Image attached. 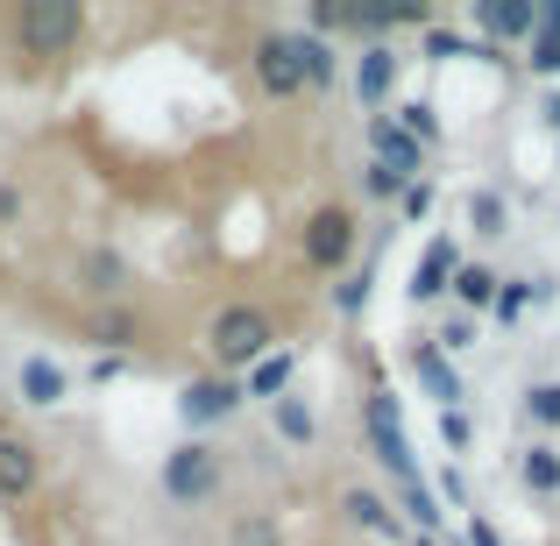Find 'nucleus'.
Wrapping results in <instances>:
<instances>
[{
    "label": "nucleus",
    "mask_w": 560,
    "mask_h": 546,
    "mask_svg": "<svg viewBox=\"0 0 560 546\" xmlns=\"http://www.w3.org/2000/svg\"><path fill=\"white\" fill-rule=\"evenodd\" d=\"M362 426H370V454L383 462V476L397 483V504L411 511V533H419V539H440V504H433V490H425L419 462H411V440H405V419H397V397L383 391V383L362 397Z\"/></svg>",
    "instance_id": "obj_1"
},
{
    "label": "nucleus",
    "mask_w": 560,
    "mask_h": 546,
    "mask_svg": "<svg viewBox=\"0 0 560 546\" xmlns=\"http://www.w3.org/2000/svg\"><path fill=\"white\" fill-rule=\"evenodd\" d=\"M206 348H213L220 369H256L277 348V320L262 313V305H220V313L206 320Z\"/></svg>",
    "instance_id": "obj_2"
},
{
    "label": "nucleus",
    "mask_w": 560,
    "mask_h": 546,
    "mask_svg": "<svg viewBox=\"0 0 560 546\" xmlns=\"http://www.w3.org/2000/svg\"><path fill=\"white\" fill-rule=\"evenodd\" d=\"M79 36H85L79 0H22V8H14V43H22V57H65Z\"/></svg>",
    "instance_id": "obj_3"
},
{
    "label": "nucleus",
    "mask_w": 560,
    "mask_h": 546,
    "mask_svg": "<svg viewBox=\"0 0 560 546\" xmlns=\"http://www.w3.org/2000/svg\"><path fill=\"white\" fill-rule=\"evenodd\" d=\"M220 490V448L213 440H185L164 454V497L171 504H206Z\"/></svg>",
    "instance_id": "obj_4"
},
{
    "label": "nucleus",
    "mask_w": 560,
    "mask_h": 546,
    "mask_svg": "<svg viewBox=\"0 0 560 546\" xmlns=\"http://www.w3.org/2000/svg\"><path fill=\"white\" fill-rule=\"evenodd\" d=\"M355 242H362V220L348 213V206H319V213L305 220V263H313V270H348V263H355Z\"/></svg>",
    "instance_id": "obj_5"
},
{
    "label": "nucleus",
    "mask_w": 560,
    "mask_h": 546,
    "mask_svg": "<svg viewBox=\"0 0 560 546\" xmlns=\"http://www.w3.org/2000/svg\"><path fill=\"white\" fill-rule=\"evenodd\" d=\"M234 411H242V383H228V376H199V383L178 397V419L191 426V433H206V426L234 419Z\"/></svg>",
    "instance_id": "obj_6"
},
{
    "label": "nucleus",
    "mask_w": 560,
    "mask_h": 546,
    "mask_svg": "<svg viewBox=\"0 0 560 546\" xmlns=\"http://www.w3.org/2000/svg\"><path fill=\"white\" fill-rule=\"evenodd\" d=\"M411 376L425 383V397H433L440 411H462L468 383H462V369H454V356H440L433 341H419V348H411Z\"/></svg>",
    "instance_id": "obj_7"
},
{
    "label": "nucleus",
    "mask_w": 560,
    "mask_h": 546,
    "mask_svg": "<svg viewBox=\"0 0 560 546\" xmlns=\"http://www.w3.org/2000/svg\"><path fill=\"white\" fill-rule=\"evenodd\" d=\"M256 79H262V93H270V100H299L305 93V71H299V57H291L284 28L256 43Z\"/></svg>",
    "instance_id": "obj_8"
},
{
    "label": "nucleus",
    "mask_w": 560,
    "mask_h": 546,
    "mask_svg": "<svg viewBox=\"0 0 560 546\" xmlns=\"http://www.w3.org/2000/svg\"><path fill=\"white\" fill-rule=\"evenodd\" d=\"M462 242H454V234H433V242H425V256H419V270H411V299L419 305H433L440 291L454 284V270H462Z\"/></svg>",
    "instance_id": "obj_9"
},
{
    "label": "nucleus",
    "mask_w": 560,
    "mask_h": 546,
    "mask_svg": "<svg viewBox=\"0 0 560 546\" xmlns=\"http://www.w3.org/2000/svg\"><path fill=\"white\" fill-rule=\"evenodd\" d=\"M476 28H482V43H533V28H539V8L533 0H482L476 8Z\"/></svg>",
    "instance_id": "obj_10"
},
{
    "label": "nucleus",
    "mask_w": 560,
    "mask_h": 546,
    "mask_svg": "<svg viewBox=\"0 0 560 546\" xmlns=\"http://www.w3.org/2000/svg\"><path fill=\"white\" fill-rule=\"evenodd\" d=\"M370 150H376V164H383V171H397L405 185L419 178V164H425V150L390 121V114H370Z\"/></svg>",
    "instance_id": "obj_11"
},
{
    "label": "nucleus",
    "mask_w": 560,
    "mask_h": 546,
    "mask_svg": "<svg viewBox=\"0 0 560 546\" xmlns=\"http://www.w3.org/2000/svg\"><path fill=\"white\" fill-rule=\"evenodd\" d=\"M284 43H291V57H299V71H305V93H334V79H341L334 43L313 36V28H284Z\"/></svg>",
    "instance_id": "obj_12"
},
{
    "label": "nucleus",
    "mask_w": 560,
    "mask_h": 546,
    "mask_svg": "<svg viewBox=\"0 0 560 546\" xmlns=\"http://www.w3.org/2000/svg\"><path fill=\"white\" fill-rule=\"evenodd\" d=\"M36 483H43L36 440H22V433H8V426H0V497H28Z\"/></svg>",
    "instance_id": "obj_13"
},
{
    "label": "nucleus",
    "mask_w": 560,
    "mask_h": 546,
    "mask_svg": "<svg viewBox=\"0 0 560 546\" xmlns=\"http://www.w3.org/2000/svg\"><path fill=\"white\" fill-rule=\"evenodd\" d=\"M390 93H397V50L390 43H370V50L355 57V100L362 107H383Z\"/></svg>",
    "instance_id": "obj_14"
},
{
    "label": "nucleus",
    "mask_w": 560,
    "mask_h": 546,
    "mask_svg": "<svg viewBox=\"0 0 560 546\" xmlns=\"http://www.w3.org/2000/svg\"><path fill=\"white\" fill-rule=\"evenodd\" d=\"M14 383H22V405H36V411H50V405H65V397H71V376L50 356H28Z\"/></svg>",
    "instance_id": "obj_15"
},
{
    "label": "nucleus",
    "mask_w": 560,
    "mask_h": 546,
    "mask_svg": "<svg viewBox=\"0 0 560 546\" xmlns=\"http://www.w3.org/2000/svg\"><path fill=\"white\" fill-rule=\"evenodd\" d=\"M291 376H299V348H270V356L242 376V397H270L277 405V397L291 391Z\"/></svg>",
    "instance_id": "obj_16"
},
{
    "label": "nucleus",
    "mask_w": 560,
    "mask_h": 546,
    "mask_svg": "<svg viewBox=\"0 0 560 546\" xmlns=\"http://www.w3.org/2000/svg\"><path fill=\"white\" fill-rule=\"evenodd\" d=\"M341 511H348V519L362 525V533H376V539H411L405 525H397V511L383 504L376 490H348V497H341Z\"/></svg>",
    "instance_id": "obj_17"
},
{
    "label": "nucleus",
    "mask_w": 560,
    "mask_h": 546,
    "mask_svg": "<svg viewBox=\"0 0 560 546\" xmlns=\"http://www.w3.org/2000/svg\"><path fill=\"white\" fill-rule=\"evenodd\" d=\"M525 65H533V79H560V0L539 8V28H533V43H525Z\"/></svg>",
    "instance_id": "obj_18"
},
{
    "label": "nucleus",
    "mask_w": 560,
    "mask_h": 546,
    "mask_svg": "<svg viewBox=\"0 0 560 546\" xmlns=\"http://www.w3.org/2000/svg\"><path fill=\"white\" fill-rule=\"evenodd\" d=\"M447 291H454V305H462V313H482V305H497V291H504V277H497L490 263H462Z\"/></svg>",
    "instance_id": "obj_19"
},
{
    "label": "nucleus",
    "mask_w": 560,
    "mask_h": 546,
    "mask_svg": "<svg viewBox=\"0 0 560 546\" xmlns=\"http://www.w3.org/2000/svg\"><path fill=\"white\" fill-rule=\"evenodd\" d=\"M79 277H85V291H100V299H121V291H128V263L114 256V248H85Z\"/></svg>",
    "instance_id": "obj_20"
},
{
    "label": "nucleus",
    "mask_w": 560,
    "mask_h": 546,
    "mask_svg": "<svg viewBox=\"0 0 560 546\" xmlns=\"http://www.w3.org/2000/svg\"><path fill=\"white\" fill-rule=\"evenodd\" d=\"M270 426H277V433H284L291 440V448H313V433H319V419H313V405H305V397H277V405H270Z\"/></svg>",
    "instance_id": "obj_21"
},
{
    "label": "nucleus",
    "mask_w": 560,
    "mask_h": 546,
    "mask_svg": "<svg viewBox=\"0 0 560 546\" xmlns=\"http://www.w3.org/2000/svg\"><path fill=\"white\" fill-rule=\"evenodd\" d=\"M518 483L533 497H560V448H525L518 454Z\"/></svg>",
    "instance_id": "obj_22"
},
{
    "label": "nucleus",
    "mask_w": 560,
    "mask_h": 546,
    "mask_svg": "<svg viewBox=\"0 0 560 546\" xmlns=\"http://www.w3.org/2000/svg\"><path fill=\"white\" fill-rule=\"evenodd\" d=\"M425 57H433V65H447V57H497V50H490L482 36L468 43V36H454V28H440V22H433V28H425Z\"/></svg>",
    "instance_id": "obj_23"
},
{
    "label": "nucleus",
    "mask_w": 560,
    "mask_h": 546,
    "mask_svg": "<svg viewBox=\"0 0 560 546\" xmlns=\"http://www.w3.org/2000/svg\"><path fill=\"white\" fill-rule=\"evenodd\" d=\"M468 220H476V234H482V242H497V234L511 228V206H504V191H476V199H468Z\"/></svg>",
    "instance_id": "obj_24"
},
{
    "label": "nucleus",
    "mask_w": 560,
    "mask_h": 546,
    "mask_svg": "<svg viewBox=\"0 0 560 546\" xmlns=\"http://www.w3.org/2000/svg\"><path fill=\"white\" fill-rule=\"evenodd\" d=\"M228 546H284V533H277L270 511H242V519L228 525Z\"/></svg>",
    "instance_id": "obj_25"
},
{
    "label": "nucleus",
    "mask_w": 560,
    "mask_h": 546,
    "mask_svg": "<svg viewBox=\"0 0 560 546\" xmlns=\"http://www.w3.org/2000/svg\"><path fill=\"white\" fill-rule=\"evenodd\" d=\"M525 419H533V426H547V433L560 426V383H553V376H539L533 391H525Z\"/></svg>",
    "instance_id": "obj_26"
},
{
    "label": "nucleus",
    "mask_w": 560,
    "mask_h": 546,
    "mask_svg": "<svg viewBox=\"0 0 560 546\" xmlns=\"http://www.w3.org/2000/svg\"><path fill=\"white\" fill-rule=\"evenodd\" d=\"M136 334H142V327H136V313H121V305L93 320V341H100V356H107V348H128Z\"/></svg>",
    "instance_id": "obj_27"
},
{
    "label": "nucleus",
    "mask_w": 560,
    "mask_h": 546,
    "mask_svg": "<svg viewBox=\"0 0 560 546\" xmlns=\"http://www.w3.org/2000/svg\"><path fill=\"white\" fill-rule=\"evenodd\" d=\"M433 348H440V356H454V348H476V320H468V313H447V320H440V334H433Z\"/></svg>",
    "instance_id": "obj_28"
},
{
    "label": "nucleus",
    "mask_w": 560,
    "mask_h": 546,
    "mask_svg": "<svg viewBox=\"0 0 560 546\" xmlns=\"http://www.w3.org/2000/svg\"><path fill=\"white\" fill-rule=\"evenodd\" d=\"M440 448H447V454H468V448H476V426H468V411H440Z\"/></svg>",
    "instance_id": "obj_29"
},
{
    "label": "nucleus",
    "mask_w": 560,
    "mask_h": 546,
    "mask_svg": "<svg viewBox=\"0 0 560 546\" xmlns=\"http://www.w3.org/2000/svg\"><path fill=\"white\" fill-rule=\"evenodd\" d=\"M362 305H370V270H355L341 291H334V313H341V320H355Z\"/></svg>",
    "instance_id": "obj_30"
},
{
    "label": "nucleus",
    "mask_w": 560,
    "mask_h": 546,
    "mask_svg": "<svg viewBox=\"0 0 560 546\" xmlns=\"http://www.w3.org/2000/svg\"><path fill=\"white\" fill-rule=\"evenodd\" d=\"M411 185H419V178H411ZM362 191H370V199H405V178L383 171V164H370V171H362Z\"/></svg>",
    "instance_id": "obj_31"
},
{
    "label": "nucleus",
    "mask_w": 560,
    "mask_h": 546,
    "mask_svg": "<svg viewBox=\"0 0 560 546\" xmlns=\"http://www.w3.org/2000/svg\"><path fill=\"white\" fill-rule=\"evenodd\" d=\"M405 213H411V220L433 213V185H425V178H419V185H405Z\"/></svg>",
    "instance_id": "obj_32"
},
{
    "label": "nucleus",
    "mask_w": 560,
    "mask_h": 546,
    "mask_svg": "<svg viewBox=\"0 0 560 546\" xmlns=\"http://www.w3.org/2000/svg\"><path fill=\"white\" fill-rule=\"evenodd\" d=\"M468 546H504V533H497L482 511H468Z\"/></svg>",
    "instance_id": "obj_33"
},
{
    "label": "nucleus",
    "mask_w": 560,
    "mask_h": 546,
    "mask_svg": "<svg viewBox=\"0 0 560 546\" xmlns=\"http://www.w3.org/2000/svg\"><path fill=\"white\" fill-rule=\"evenodd\" d=\"M440 490H447V504H462V511H468V483H462V468H454V462L440 468Z\"/></svg>",
    "instance_id": "obj_34"
},
{
    "label": "nucleus",
    "mask_w": 560,
    "mask_h": 546,
    "mask_svg": "<svg viewBox=\"0 0 560 546\" xmlns=\"http://www.w3.org/2000/svg\"><path fill=\"white\" fill-rule=\"evenodd\" d=\"M121 369H128L121 356H100V362H93V383H114V376H121Z\"/></svg>",
    "instance_id": "obj_35"
},
{
    "label": "nucleus",
    "mask_w": 560,
    "mask_h": 546,
    "mask_svg": "<svg viewBox=\"0 0 560 546\" xmlns=\"http://www.w3.org/2000/svg\"><path fill=\"white\" fill-rule=\"evenodd\" d=\"M0 220H22V191L14 185H0Z\"/></svg>",
    "instance_id": "obj_36"
},
{
    "label": "nucleus",
    "mask_w": 560,
    "mask_h": 546,
    "mask_svg": "<svg viewBox=\"0 0 560 546\" xmlns=\"http://www.w3.org/2000/svg\"><path fill=\"white\" fill-rule=\"evenodd\" d=\"M547 121H553V128H560V93H547Z\"/></svg>",
    "instance_id": "obj_37"
},
{
    "label": "nucleus",
    "mask_w": 560,
    "mask_h": 546,
    "mask_svg": "<svg viewBox=\"0 0 560 546\" xmlns=\"http://www.w3.org/2000/svg\"><path fill=\"white\" fill-rule=\"evenodd\" d=\"M411 546H462V539H419V533H411Z\"/></svg>",
    "instance_id": "obj_38"
}]
</instances>
